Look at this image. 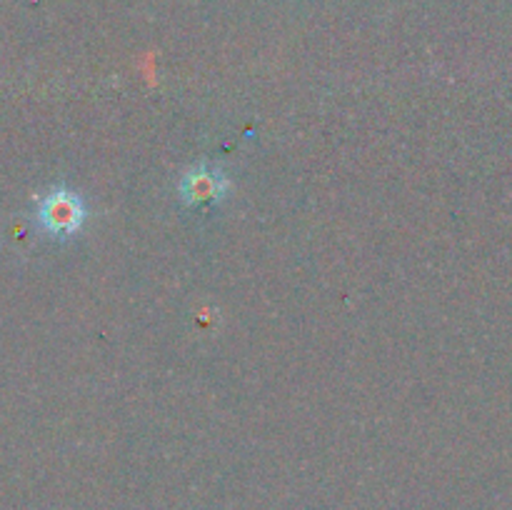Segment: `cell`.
<instances>
[{"label":"cell","instance_id":"6da1fadb","mask_svg":"<svg viewBox=\"0 0 512 510\" xmlns=\"http://www.w3.org/2000/svg\"><path fill=\"white\" fill-rule=\"evenodd\" d=\"M85 203L68 188H55L38 203V223L55 238L75 235L85 223Z\"/></svg>","mask_w":512,"mask_h":510},{"label":"cell","instance_id":"7a4b0ae2","mask_svg":"<svg viewBox=\"0 0 512 510\" xmlns=\"http://www.w3.org/2000/svg\"><path fill=\"white\" fill-rule=\"evenodd\" d=\"M230 188L228 175L223 173L215 165H198V168H190L188 173L180 178V198L190 205H203L213 203V200H220Z\"/></svg>","mask_w":512,"mask_h":510}]
</instances>
